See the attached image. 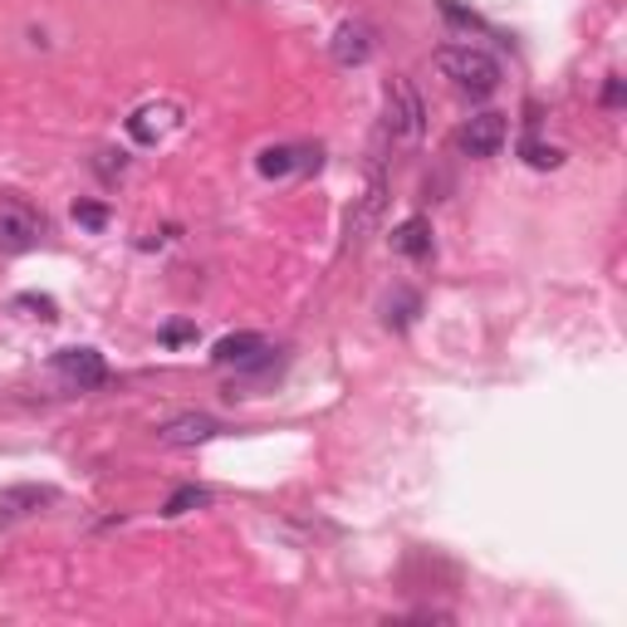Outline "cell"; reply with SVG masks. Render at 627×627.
<instances>
[{
  "mask_svg": "<svg viewBox=\"0 0 627 627\" xmlns=\"http://www.w3.org/2000/svg\"><path fill=\"white\" fill-rule=\"evenodd\" d=\"M421 118H427V108H421L417 88L407 84V79H393L387 84V113H383V138L393 147H412L421 138Z\"/></svg>",
  "mask_w": 627,
  "mask_h": 627,
  "instance_id": "7a4b0ae2",
  "label": "cell"
},
{
  "mask_svg": "<svg viewBox=\"0 0 627 627\" xmlns=\"http://www.w3.org/2000/svg\"><path fill=\"white\" fill-rule=\"evenodd\" d=\"M74 221L84 226V231H104V226H108V207H98V201H79Z\"/></svg>",
  "mask_w": 627,
  "mask_h": 627,
  "instance_id": "9a60e30c",
  "label": "cell"
},
{
  "mask_svg": "<svg viewBox=\"0 0 627 627\" xmlns=\"http://www.w3.org/2000/svg\"><path fill=\"white\" fill-rule=\"evenodd\" d=\"M270 344L260 334H226L221 344L211 348V363L216 368H250L255 358H265Z\"/></svg>",
  "mask_w": 627,
  "mask_h": 627,
  "instance_id": "30bf717a",
  "label": "cell"
},
{
  "mask_svg": "<svg viewBox=\"0 0 627 627\" xmlns=\"http://www.w3.org/2000/svg\"><path fill=\"white\" fill-rule=\"evenodd\" d=\"M328 50H334V60L353 70V64H368L373 60V30L363 25V20H344V25L334 30V40H328Z\"/></svg>",
  "mask_w": 627,
  "mask_h": 627,
  "instance_id": "ba28073f",
  "label": "cell"
},
{
  "mask_svg": "<svg viewBox=\"0 0 627 627\" xmlns=\"http://www.w3.org/2000/svg\"><path fill=\"white\" fill-rule=\"evenodd\" d=\"M505 138H510V123H505V113H476L471 123H466L461 133H456V147H461L466 157H495L500 147H505Z\"/></svg>",
  "mask_w": 627,
  "mask_h": 627,
  "instance_id": "5b68a950",
  "label": "cell"
},
{
  "mask_svg": "<svg viewBox=\"0 0 627 627\" xmlns=\"http://www.w3.org/2000/svg\"><path fill=\"white\" fill-rule=\"evenodd\" d=\"M221 431H226L221 417H211V412H187V417L163 421V427H157V441H163V447H201V441L221 437Z\"/></svg>",
  "mask_w": 627,
  "mask_h": 627,
  "instance_id": "8992f818",
  "label": "cell"
},
{
  "mask_svg": "<svg viewBox=\"0 0 627 627\" xmlns=\"http://www.w3.org/2000/svg\"><path fill=\"white\" fill-rule=\"evenodd\" d=\"M260 177H290L294 167H310V153H300V147H265V153H260Z\"/></svg>",
  "mask_w": 627,
  "mask_h": 627,
  "instance_id": "7c38bea8",
  "label": "cell"
},
{
  "mask_svg": "<svg viewBox=\"0 0 627 627\" xmlns=\"http://www.w3.org/2000/svg\"><path fill=\"white\" fill-rule=\"evenodd\" d=\"M10 310H35V318H44V324H50V318H60L54 300H44V294H20V300L10 304Z\"/></svg>",
  "mask_w": 627,
  "mask_h": 627,
  "instance_id": "2e32d148",
  "label": "cell"
},
{
  "mask_svg": "<svg viewBox=\"0 0 627 627\" xmlns=\"http://www.w3.org/2000/svg\"><path fill=\"white\" fill-rule=\"evenodd\" d=\"M387 207V181L383 173L368 181V191H363V201H358V211H348V245H363L373 236V226H378V216Z\"/></svg>",
  "mask_w": 627,
  "mask_h": 627,
  "instance_id": "9c48e42d",
  "label": "cell"
},
{
  "mask_svg": "<svg viewBox=\"0 0 627 627\" xmlns=\"http://www.w3.org/2000/svg\"><path fill=\"white\" fill-rule=\"evenodd\" d=\"M187 338H197V328H191V324H173L163 334V344H187Z\"/></svg>",
  "mask_w": 627,
  "mask_h": 627,
  "instance_id": "ac0fdd59",
  "label": "cell"
},
{
  "mask_svg": "<svg viewBox=\"0 0 627 627\" xmlns=\"http://www.w3.org/2000/svg\"><path fill=\"white\" fill-rule=\"evenodd\" d=\"M54 373H60V383L74 387V393H94V387L108 383V363L98 348H60L54 353Z\"/></svg>",
  "mask_w": 627,
  "mask_h": 627,
  "instance_id": "277c9868",
  "label": "cell"
},
{
  "mask_svg": "<svg viewBox=\"0 0 627 627\" xmlns=\"http://www.w3.org/2000/svg\"><path fill=\"white\" fill-rule=\"evenodd\" d=\"M393 250L407 260H431V221L427 216H407L393 231Z\"/></svg>",
  "mask_w": 627,
  "mask_h": 627,
  "instance_id": "8fae6325",
  "label": "cell"
},
{
  "mask_svg": "<svg viewBox=\"0 0 627 627\" xmlns=\"http://www.w3.org/2000/svg\"><path fill=\"white\" fill-rule=\"evenodd\" d=\"M201 505H211V490L207 485H181L167 495V505H163V515L167 520H181V515H191V510H201Z\"/></svg>",
  "mask_w": 627,
  "mask_h": 627,
  "instance_id": "4fadbf2b",
  "label": "cell"
},
{
  "mask_svg": "<svg viewBox=\"0 0 627 627\" xmlns=\"http://www.w3.org/2000/svg\"><path fill=\"white\" fill-rule=\"evenodd\" d=\"M437 70L451 79L456 88H466L471 98H490L500 88V60L481 44H441L437 50Z\"/></svg>",
  "mask_w": 627,
  "mask_h": 627,
  "instance_id": "6da1fadb",
  "label": "cell"
},
{
  "mask_svg": "<svg viewBox=\"0 0 627 627\" xmlns=\"http://www.w3.org/2000/svg\"><path fill=\"white\" fill-rule=\"evenodd\" d=\"M40 241H44V216L15 197L0 201V250L25 255V250H35Z\"/></svg>",
  "mask_w": 627,
  "mask_h": 627,
  "instance_id": "3957f363",
  "label": "cell"
},
{
  "mask_svg": "<svg viewBox=\"0 0 627 627\" xmlns=\"http://www.w3.org/2000/svg\"><path fill=\"white\" fill-rule=\"evenodd\" d=\"M603 108H623V79H608V88H603Z\"/></svg>",
  "mask_w": 627,
  "mask_h": 627,
  "instance_id": "e0dca14e",
  "label": "cell"
},
{
  "mask_svg": "<svg viewBox=\"0 0 627 627\" xmlns=\"http://www.w3.org/2000/svg\"><path fill=\"white\" fill-rule=\"evenodd\" d=\"M54 485H6L0 490V524H15V520H30L40 510L54 505Z\"/></svg>",
  "mask_w": 627,
  "mask_h": 627,
  "instance_id": "52a82bcc",
  "label": "cell"
},
{
  "mask_svg": "<svg viewBox=\"0 0 627 627\" xmlns=\"http://www.w3.org/2000/svg\"><path fill=\"white\" fill-rule=\"evenodd\" d=\"M524 163L530 167H540V173H554L558 163H564V153H558V147H544V143H524Z\"/></svg>",
  "mask_w": 627,
  "mask_h": 627,
  "instance_id": "5bb4252c",
  "label": "cell"
}]
</instances>
